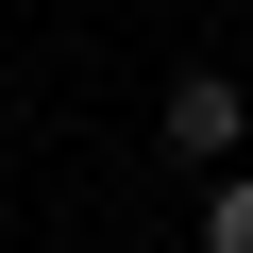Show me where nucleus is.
Wrapping results in <instances>:
<instances>
[{
    "label": "nucleus",
    "mask_w": 253,
    "mask_h": 253,
    "mask_svg": "<svg viewBox=\"0 0 253 253\" xmlns=\"http://www.w3.org/2000/svg\"><path fill=\"white\" fill-rule=\"evenodd\" d=\"M203 253H253V169H219V203H203Z\"/></svg>",
    "instance_id": "obj_2"
},
{
    "label": "nucleus",
    "mask_w": 253,
    "mask_h": 253,
    "mask_svg": "<svg viewBox=\"0 0 253 253\" xmlns=\"http://www.w3.org/2000/svg\"><path fill=\"white\" fill-rule=\"evenodd\" d=\"M152 118H169V152H186V169H219V152H236V84H219V68H169V101H152Z\"/></svg>",
    "instance_id": "obj_1"
}]
</instances>
